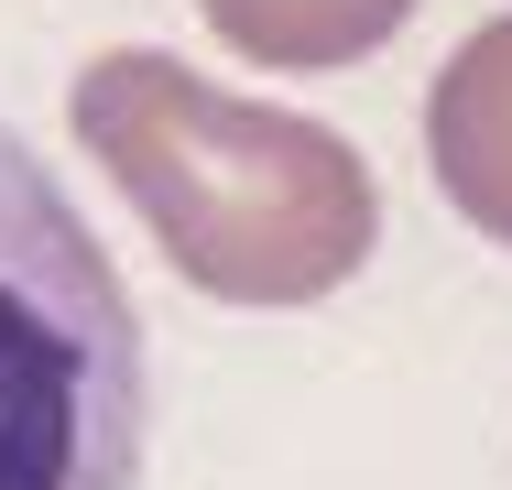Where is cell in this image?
I'll list each match as a JSON object with an SVG mask.
<instances>
[{
    "instance_id": "obj_3",
    "label": "cell",
    "mask_w": 512,
    "mask_h": 490,
    "mask_svg": "<svg viewBox=\"0 0 512 490\" xmlns=\"http://www.w3.org/2000/svg\"><path fill=\"white\" fill-rule=\"evenodd\" d=\"M425 164H436L447 207L480 240L512 251V11L480 22L436 66V88H425Z\"/></svg>"
},
{
    "instance_id": "obj_4",
    "label": "cell",
    "mask_w": 512,
    "mask_h": 490,
    "mask_svg": "<svg viewBox=\"0 0 512 490\" xmlns=\"http://www.w3.org/2000/svg\"><path fill=\"white\" fill-rule=\"evenodd\" d=\"M207 33L262 55V66H295V77H327V66H360L371 44H393L414 22V0H197Z\"/></svg>"
},
{
    "instance_id": "obj_1",
    "label": "cell",
    "mask_w": 512,
    "mask_h": 490,
    "mask_svg": "<svg viewBox=\"0 0 512 490\" xmlns=\"http://www.w3.org/2000/svg\"><path fill=\"white\" fill-rule=\"evenodd\" d=\"M66 120L164 240V262L218 305H316L382 240L371 164L327 120L240 98L153 44L99 55L66 88Z\"/></svg>"
},
{
    "instance_id": "obj_2",
    "label": "cell",
    "mask_w": 512,
    "mask_h": 490,
    "mask_svg": "<svg viewBox=\"0 0 512 490\" xmlns=\"http://www.w3.org/2000/svg\"><path fill=\"white\" fill-rule=\"evenodd\" d=\"M142 480V316L44 153L0 120V490Z\"/></svg>"
}]
</instances>
